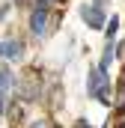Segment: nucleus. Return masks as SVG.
Instances as JSON below:
<instances>
[{
    "label": "nucleus",
    "instance_id": "0eeeda50",
    "mask_svg": "<svg viewBox=\"0 0 125 128\" xmlns=\"http://www.w3.org/2000/svg\"><path fill=\"white\" fill-rule=\"evenodd\" d=\"M9 9H12V6H0V21H6V18H9Z\"/></svg>",
    "mask_w": 125,
    "mask_h": 128
},
{
    "label": "nucleus",
    "instance_id": "6e6552de",
    "mask_svg": "<svg viewBox=\"0 0 125 128\" xmlns=\"http://www.w3.org/2000/svg\"><path fill=\"white\" fill-rule=\"evenodd\" d=\"M92 3H98L101 9H107V6H110V0H92Z\"/></svg>",
    "mask_w": 125,
    "mask_h": 128
},
{
    "label": "nucleus",
    "instance_id": "f03ea898",
    "mask_svg": "<svg viewBox=\"0 0 125 128\" xmlns=\"http://www.w3.org/2000/svg\"><path fill=\"white\" fill-rule=\"evenodd\" d=\"M54 3L48 0H33V9H30V18H27V27H30V36L36 42H45L51 36V9Z\"/></svg>",
    "mask_w": 125,
    "mask_h": 128
},
{
    "label": "nucleus",
    "instance_id": "f257e3e1",
    "mask_svg": "<svg viewBox=\"0 0 125 128\" xmlns=\"http://www.w3.org/2000/svg\"><path fill=\"white\" fill-rule=\"evenodd\" d=\"M86 96L98 101V104H104V107H110V101H113V86H110V72H104L101 66H90L86 68Z\"/></svg>",
    "mask_w": 125,
    "mask_h": 128
},
{
    "label": "nucleus",
    "instance_id": "39448f33",
    "mask_svg": "<svg viewBox=\"0 0 125 128\" xmlns=\"http://www.w3.org/2000/svg\"><path fill=\"white\" fill-rule=\"evenodd\" d=\"M24 51H27L24 39H15V36L0 39V63H18L24 57Z\"/></svg>",
    "mask_w": 125,
    "mask_h": 128
},
{
    "label": "nucleus",
    "instance_id": "1a4fd4ad",
    "mask_svg": "<svg viewBox=\"0 0 125 128\" xmlns=\"http://www.w3.org/2000/svg\"><path fill=\"white\" fill-rule=\"evenodd\" d=\"M78 128H90V125H86V122H80V125H78Z\"/></svg>",
    "mask_w": 125,
    "mask_h": 128
},
{
    "label": "nucleus",
    "instance_id": "423d86ee",
    "mask_svg": "<svg viewBox=\"0 0 125 128\" xmlns=\"http://www.w3.org/2000/svg\"><path fill=\"white\" fill-rule=\"evenodd\" d=\"M119 27H122V18L119 15H110L107 24H104V42H116L119 39Z\"/></svg>",
    "mask_w": 125,
    "mask_h": 128
},
{
    "label": "nucleus",
    "instance_id": "20e7f679",
    "mask_svg": "<svg viewBox=\"0 0 125 128\" xmlns=\"http://www.w3.org/2000/svg\"><path fill=\"white\" fill-rule=\"evenodd\" d=\"M80 21H84L90 30H104V24H107V9H101L98 3H84V6H80Z\"/></svg>",
    "mask_w": 125,
    "mask_h": 128
},
{
    "label": "nucleus",
    "instance_id": "7ed1b4c3",
    "mask_svg": "<svg viewBox=\"0 0 125 128\" xmlns=\"http://www.w3.org/2000/svg\"><path fill=\"white\" fill-rule=\"evenodd\" d=\"M18 90V74L9 68V66L3 63L0 66V113H9V96Z\"/></svg>",
    "mask_w": 125,
    "mask_h": 128
}]
</instances>
